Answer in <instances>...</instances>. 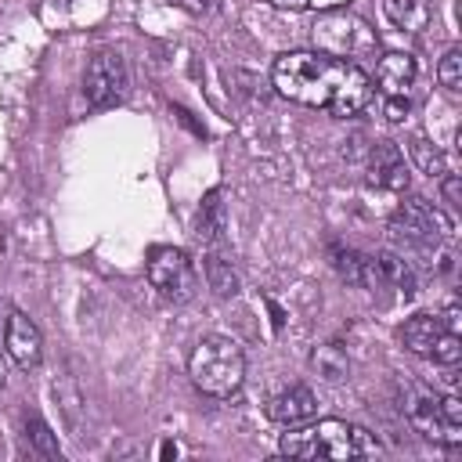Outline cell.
<instances>
[{
  "instance_id": "obj_23",
  "label": "cell",
  "mask_w": 462,
  "mask_h": 462,
  "mask_svg": "<svg viewBox=\"0 0 462 462\" xmlns=\"http://www.w3.org/2000/svg\"><path fill=\"white\" fill-rule=\"evenodd\" d=\"M278 11H336L346 7L350 0H271Z\"/></svg>"
},
{
  "instance_id": "obj_21",
  "label": "cell",
  "mask_w": 462,
  "mask_h": 462,
  "mask_svg": "<svg viewBox=\"0 0 462 462\" xmlns=\"http://www.w3.org/2000/svg\"><path fill=\"white\" fill-rule=\"evenodd\" d=\"M437 83L448 90V94H458L462 90V47H448L440 65H437Z\"/></svg>"
},
{
  "instance_id": "obj_18",
  "label": "cell",
  "mask_w": 462,
  "mask_h": 462,
  "mask_svg": "<svg viewBox=\"0 0 462 462\" xmlns=\"http://www.w3.org/2000/svg\"><path fill=\"white\" fill-rule=\"evenodd\" d=\"M375 271H379V282H390L401 292H415V267L401 253H379L375 256Z\"/></svg>"
},
{
  "instance_id": "obj_14",
  "label": "cell",
  "mask_w": 462,
  "mask_h": 462,
  "mask_svg": "<svg viewBox=\"0 0 462 462\" xmlns=\"http://www.w3.org/2000/svg\"><path fill=\"white\" fill-rule=\"evenodd\" d=\"M444 328H448V325H444L440 314H411V318L401 325V343H404V350H411V354H419V357H430V350H433V343H437V336H440Z\"/></svg>"
},
{
  "instance_id": "obj_20",
  "label": "cell",
  "mask_w": 462,
  "mask_h": 462,
  "mask_svg": "<svg viewBox=\"0 0 462 462\" xmlns=\"http://www.w3.org/2000/svg\"><path fill=\"white\" fill-rule=\"evenodd\" d=\"M206 282L217 296H235L238 292V274L231 271V263H224L220 256H206Z\"/></svg>"
},
{
  "instance_id": "obj_9",
  "label": "cell",
  "mask_w": 462,
  "mask_h": 462,
  "mask_svg": "<svg viewBox=\"0 0 462 462\" xmlns=\"http://www.w3.org/2000/svg\"><path fill=\"white\" fill-rule=\"evenodd\" d=\"M4 354L18 368H32L43 357V336H40L36 321L18 307H11L7 318H4Z\"/></svg>"
},
{
  "instance_id": "obj_7",
  "label": "cell",
  "mask_w": 462,
  "mask_h": 462,
  "mask_svg": "<svg viewBox=\"0 0 462 462\" xmlns=\"http://www.w3.org/2000/svg\"><path fill=\"white\" fill-rule=\"evenodd\" d=\"M148 282L173 303H188L195 292H199V271L191 263V256L184 249H173V245H155L148 253Z\"/></svg>"
},
{
  "instance_id": "obj_24",
  "label": "cell",
  "mask_w": 462,
  "mask_h": 462,
  "mask_svg": "<svg viewBox=\"0 0 462 462\" xmlns=\"http://www.w3.org/2000/svg\"><path fill=\"white\" fill-rule=\"evenodd\" d=\"M29 426H32V444H36V451L40 455H47V458H61V451H58V444H54V437H51V430L40 422V419H29Z\"/></svg>"
},
{
  "instance_id": "obj_5",
  "label": "cell",
  "mask_w": 462,
  "mask_h": 462,
  "mask_svg": "<svg viewBox=\"0 0 462 462\" xmlns=\"http://www.w3.org/2000/svg\"><path fill=\"white\" fill-rule=\"evenodd\" d=\"M310 36H314V47H318L321 54L346 58V61L375 58V51H379V36H375V29H372L365 18L350 14L346 7L321 11L318 22H314V29H310Z\"/></svg>"
},
{
  "instance_id": "obj_6",
  "label": "cell",
  "mask_w": 462,
  "mask_h": 462,
  "mask_svg": "<svg viewBox=\"0 0 462 462\" xmlns=\"http://www.w3.org/2000/svg\"><path fill=\"white\" fill-rule=\"evenodd\" d=\"M390 231L397 238L411 242V245L437 249V245H444V242L455 238V220L444 209H437L433 202H426V199L415 195V199H404L397 206V213L390 217Z\"/></svg>"
},
{
  "instance_id": "obj_1",
  "label": "cell",
  "mask_w": 462,
  "mask_h": 462,
  "mask_svg": "<svg viewBox=\"0 0 462 462\" xmlns=\"http://www.w3.org/2000/svg\"><path fill=\"white\" fill-rule=\"evenodd\" d=\"M274 90L296 105L325 108L336 119H354L372 101V76L346 58L321 51H285L271 69Z\"/></svg>"
},
{
  "instance_id": "obj_27",
  "label": "cell",
  "mask_w": 462,
  "mask_h": 462,
  "mask_svg": "<svg viewBox=\"0 0 462 462\" xmlns=\"http://www.w3.org/2000/svg\"><path fill=\"white\" fill-rule=\"evenodd\" d=\"M7 383V354H4V346H0V386Z\"/></svg>"
},
{
  "instance_id": "obj_25",
  "label": "cell",
  "mask_w": 462,
  "mask_h": 462,
  "mask_svg": "<svg viewBox=\"0 0 462 462\" xmlns=\"http://www.w3.org/2000/svg\"><path fill=\"white\" fill-rule=\"evenodd\" d=\"M408 108H411L408 97H383V116H386L390 123H401V119L408 116Z\"/></svg>"
},
{
  "instance_id": "obj_8",
  "label": "cell",
  "mask_w": 462,
  "mask_h": 462,
  "mask_svg": "<svg viewBox=\"0 0 462 462\" xmlns=\"http://www.w3.org/2000/svg\"><path fill=\"white\" fill-rule=\"evenodd\" d=\"M130 94V69L119 51H97L83 69V97L94 108H112Z\"/></svg>"
},
{
  "instance_id": "obj_3",
  "label": "cell",
  "mask_w": 462,
  "mask_h": 462,
  "mask_svg": "<svg viewBox=\"0 0 462 462\" xmlns=\"http://www.w3.org/2000/svg\"><path fill=\"white\" fill-rule=\"evenodd\" d=\"M188 375L206 397H231L245 383V354L231 336H202L188 357Z\"/></svg>"
},
{
  "instance_id": "obj_10",
  "label": "cell",
  "mask_w": 462,
  "mask_h": 462,
  "mask_svg": "<svg viewBox=\"0 0 462 462\" xmlns=\"http://www.w3.org/2000/svg\"><path fill=\"white\" fill-rule=\"evenodd\" d=\"M415 79H419V61L408 51H390V54H383L375 61L372 83H379L383 97H408V90L415 87Z\"/></svg>"
},
{
  "instance_id": "obj_19",
  "label": "cell",
  "mask_w": 462,
  "mask_h": 462,
  "mask_svg": "<svg viewBox=\"0 0 462 462\" xmlns=\"http://www.w3.org/2000/svg\"><path fill=\"white\" fill-rule=\"evenodd\" d=\"M224 202H220V191H209L206 202H202V213H199V235L209 242V245H220L224 242Z\"/></svg>"
},
{
  "instance_id": "obj_26",
  "label": "cell",
  "mask_w": 462,
  "mask_h": 462,
  "mask_svg": "<svg viewBox=\"0 0 462 462\" xmlns=\"http://www.w3.org/2000/svg\"><path fill=\"white\" fill-rule=\"evenodd\" d=\"M440 191H444V199H448L451 206H458V191H462V188H458V177H455V173H444V177H440Z\"/></svg>"
},
{
  "instance_id": "obj_11",
  "label": "cell",
  "mask_w": 462,
  "mask_h": 462,
  "mask_svg": "<svg viewBox=\"0 0 462 462\" xmlns=\"http://www.w3.org/2000/svg\"><path fill=\"white\" fill-rule=\"evenodd\" d=\"M368 184L379 191H404L408 188V166L393 141H379L368 152Z\"/></svg>"
},
{
  "instance_id": "obj_12",
  "label": "cell",
  "mask_w": 462,
  "mask_h": 462,
  "mask_svg": "<svg viewBox=\"0 0 462 462\" xmlns=\"http://www.w3.org/2000/svg\"><path fill=\"white\" fill-rule=\"evenodd\" d=\"M267 419L285 426V430L303 426V422L318 419V397L307 386H289V390H282L267 401Z\"/></svg>"
},
{
  "instance_id": "obj_16",
  "label": "cell",
  "mask_w": 462,
  "mask_h": 462,
  "mask_svg": "<svg viewBox=\"0 0 462 462\" xmlns=\"http://www.w3.org/2000/svg\"><path fill=\"white\" fill-rule=\"evenodd\" d=\"M310 365H314V372H318L325 383H343L346 372H350V357H346V350H343L339 343H321V346H314Z\"/></svg>"
},
{
  "instance_id": "obj_13",
  "label": "cell",
  "mask_w": 462,
  "mask_h": 462,
  "mask_svg": "<svg viewBox=\"0 0 462 462\" xmlns=\"http://www.w3.org/2000/svg\"><path fill=\"white\" fill-rule=\"evenodd\" d=\"M328 260H332L336 274H339L343 282H350V285L368 289V285L379 282L375 256H365V253H357V249H350V245H332V249H328Z\"/></svg>"
},
{
  "instance_id": "obj_15",
  "label": "cell",
  "mask_w": 462,
  "mask_h": 462,
  "mask_svg": "<svg viewBox=\"0 0 462 462\" xmlns=\"http://www.w3.org/2000/svg\"><path fill=\"white\" fill-rule=\"evenodd\" d=\"M383 18L397 29V32H422L433 18L426 0H383Z\"/></svg>"
},
{
  "instance_id": "obj_22",
  "label": "cell",
  "mask_w": 462,
  "mask_h": 462,
  "mask_svg": "<svg viewBox=\"0 0 462 462\" xmlns=\"http://www.w3.org/2000/svg\"><path fill=\"white\" fill-rule=\"evenodd\" d=\"M458 357H462V336L458 332H451V328H444L440 336H437V343H433V350H430V361H437V365H458Z\"/></svg>"
},
{
  "instance_id": "obj_4",
  "label": "cell",
  "mask_w": 462,
  "mask_h": 462,
  "mask_svg": "<svg viewBox=\"0 0 462 462\" xmlns=\"http://www.w3.org/2000/svg\"><path fill=\"white\" fill-rule=\"evenodd\" d=\"M401 411L411 422L415 433L437 444H462V401L455 393H437L419 383H404L401 393Z\"/></svg>"
},
{
  "instance_id": "obj_17",
  "label": "cell",
  "mask_w": 462,
  "mask_h": 462,
  "mask_svg": "<svg viewBox=\"0 0 462 462\" xmlns=\"http://www.w3.org/2000/svg\"><path fill=\"white\" fill-rule=\"evenodd\" d=\"M408 155H411L415 170L426 173V177H433V180H440V177L448 173V159H444V152H440L430 137H422V134H415V137L408 141Z\"/></svg>"
},
{
  "instance_id": "obj_2",
  "label": "cell",
  "mask_w": 462,
  "mask_h": 462,
  "mask_svg": "<svg viewBox=\"0 0 462 462\" xmlns=\"http://www.w3.org/2000/svg\"><path fill=\"white\" fill-rule=\"evenodd\" d=\"M278 451L289 458H365V455H379V440L375 433H368L365 426L343 422V419H310L303 426H292L282 440Z\"/></svg>"
}]
</instances>
